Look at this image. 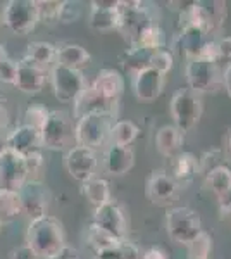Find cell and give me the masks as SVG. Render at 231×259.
Masks as SVG:
<instances>
[{
  "mask_svg": "<svg viewBox=\"0 0 231 259\" xmlns=\"http://www.w3.org/2000/svg\"><path fill=\"white\" fill-rule=\"evenodd\" d=\"M7 149L14 150V152L26 156L33 150L41 149V139H40V130L31 128L28 124H18L7 132Z\"/></svg>",
  "mask_w": 231,
  "mask_h": 259,
  "instance_id": "e0dca14e",
  "label": "cell"
},
{
  "mask_svg": "<svg viewBox=\"0 0 231 259\" xmlns=\"http://www.w3.org/2000/svg\"><path fill=\"white\" fill-rule=\"evenodd\" d=\"M64 166L71 178L79 183H85L95 177L97 166H99L97 152L81 145H73L64 156Z\"/></svg>",
  "mask_w": 231,
  "mask_h": 259,
  "instance_id": "30bf717a",
  "label": "cell"
},
{
  "mask_svg": "<svg viewBox=\"0 0 231 259\" xmlns=\"http://www.w3.org/2000/svg\"><path fill=\"white\" fill-rule=\"evenodd\" d=\"M222 81H224V89H226V92H228V95L231 99V62L226 66L224 74H222Z\"/></svg>",
  "mask_w": 231,
  "mask_h": 259,
  "instance_id": "f907efd6",
  "label": "cell"
},
{
  "mask_svg": "<svg viewBox=\"0 0 231 259\" xmlns=\"http://www.w3.org/2000/svg\"><path fill=\"white\" fill-rule=\"evenodd\" d=\"M169 111L171 118L174 121V126L181 133L190 132L202 116V99L188 87L179 89L171 99Z\"/></svg>",
  "mask_w": 231,
  "mask_h": 259,
  "instance_id": "52a82bcc",
  "label": "cell"
},
{
  "mask_svg": "<svg viewBox=\"0 0 231 259\" xmlns=\"http://www.w3.org/2000/svg\"><path fill=\"white\" fill-rule=\"evenodd\" d=\"M219 218L231 225V199L221 200V204H219Z\"/></svg>",
  "mask_w": 231,
  "mask_h": 259,
  "instance_id": "7dc6e473",
  "label": "cell"
},
{
  "mask_svg": "<svg viewBox=\"0 0 231 259\" xmlns=\"http://www.w3.org/2000/svg\"><path fill=\"white\" fill-rule=\"evenodd\" d=\"M49 109L43 106V104H29V106L24 109V114H23V119H24V124L31 128H36V130H41V126L45 124V121L49 118Z\"/></svg>",
  "mask_w": 231,
  "mask_h": 259,
  "instance_id": "74e56055",
  "label": "cell"
},
{
  "mask_svg": "<svg viewBox=\"0 0 231 259\" xmlns=\"http://www.w3.org/2000/svg\"><path fill=\"white\" fill-rule=\"evenodd\" d=\"M94 225L102 228L109 235L116 237L117 240H126V235H128V218H126L124 209L116 200L95 207Z\"/></svg>",
  "mask_w": 231,
  "mask_h": 259,
  "instance_id": "8fae6325",
  "label": "cell"
},
{
  "mask_svg": "<svg viewBox=\"0 0 231 259\" xmlns=\"http://www.w3.org/2000/svg\"><path fill=\"white\" fill-rule=\"evenodd\" d=\"M81 194L85 195L86 200L94 207H100L112 200L109 182L104 178H97V177L90 178L85 183H81Z\"/></svg>",
  "mask_w": 231,
  "mask_h": 259,
  "instance_id": "484cf974",
  "label": "cell"
},
{
  "mask_svg": "<svg viewBox=\"0 0 231 259\" xmlns=\"http://www.w3.org/2000/svg\"><path fill=\"white\" fill-rule=\"evenodd\" d=\"M9 259H38L36 254L33 252V249L29 245H19V247H14L9 252Z\"/></svg>",
  "mask_w": 231,
  "mask_h": 259,
  "instance_id": "ee69618b",
  "label": "cell"
},
{
  "mask_svg": "<svg viewBox=\"0 0 231 259\" xmlns=\"http://www.w3.org/2000/svg\"><path fill=\"white\" fill-rule=\"evenodd\" d=\"M228 147H229V150H231V135H229V139H228Z\"/></svg>",
  "mask_w": 231,
  "mask_h": 259,
  "instance_id": "db71d44e",
  "label": "cell"
},
{
  "mask_svg": "<svg viewBox=\"0 0 231 259\" xmlns=\"http://www.w3.org/2000/svg\"><path fill=\"white\" fill-rule=\"evenodd\" d=\"M166 230L173 242L188 245L202 232V221L199 212L193 211L192 207H173L166 214Z\"/></svg>",
  "mask_w": 231,
  "mask_h": 259,
  "instance_id": "5b68a950",
  "label": "cell"
},
{
  "mask_svg": "<svg viewBox=\"0 0 231 259\" xmlns=\"http://www.w3.org/2000/svg\"><path fill=\"white\" fill-rule=\"evenodd\" d=\"M85 242H86L88 247L94 249V252L97 254V252H100V250L116 245L119 240H117L116 237L109 235L107 232H104V230L99 228L97 225L91 223L90 227L85 230Z\"/></svg>",
  "mask_w": 231,
  "mask_h": 259,
  "instance_id": "836d02e7",
  "label": "cell"
},
{
  "mask_svg": "<svg viewBox=\"0 0 231 259\" xmlns=\"http://www.w3.org/2000/svg\"><path fill=\"white\" fill-rule=\"evenodd\" d=\"M28 182L24 156L7 149L0 156V189L19 190Z\"/></svg>",
  "mask_w": 231,
  "mask_h": 259,
  "instance_id": "7c38bea8",
  "label": "cell"
},
{
  "mask_svg": "<svg viewBox=\"0 0 231 259\" xmlns=\"http://www.w3.org/2000/svg\"><path fill=\"white\" fill-rule=\"evenodd\" d=\"M199 59H204L207 62H214V64H217V61H219V54H217L216 40H207V41H205L202 50H200Z\"/></svg>",
  "mask_w": 231,
  "mask_h": 259,
  "instance_id": "7bdbcfd3",
  "label": "cell"
},
{
  "mask_svg": "<svg viewBox=\"0 0 231 259\" xmlns=\"http://www.w3.org/2000/svg\"><path fill=\"white\" fill-rule=\"evenodd\" d=\"M78 18H79L78 4L76 2H64L62 11H61V18H59V23L69 24V23H74Z\"/></svg>",
  "mask_w": 231,
  "mask_h": 259,
  "instance_id": "b9f144b4",
  "label": "cell"
},
{
  "mask_svg": "<svg viewBox=\"0 0 231 259\" xmlns=\"http://www.w3.org/2000/svg\"><path fill=\"white\" fill-rule=\"evenodd\" d=\"M94 87V90L100 95L106 102L111 106H116L117 99L121 97L124 90V80L121 76V73H117L116 69H102L97 73L95 80L90 83Z\"/></svg>",
  "mask_w": 231,
  "mask_h": 259,
  "instance_id": "ac0fdd59",
  "label": "cell"
},
{
  "mask_svg": "<svg viewBox=\"0 0 231 259\" xmlns=\"http://www.w3.org/2000/svg\"><path fill=\"white\" fill-rule=\"evenodd\" d=\"M24 57L31 61L33 64L40 66V68L50 69L56 64L57 47L54 44H49V41H31V44H28Z\"/></svg>",
  "mask_w": 231,
  "mask_h": 259,
  "instance_id": "d4e9b609",
  "label": "cell"
},
{
  "mask_svg": "<svg viewBox=\"0 0 231 259\" xmlns=\"http://www.w3.org/2000/svg\"><path fill=\"white\" fill-rule=\"evenodd\" d=\"M23 214L19 190L0 189V221H11Z\"/></svg>",
  "mask_w": 231,
  "mask_h": 259,
  "instance_id": "f546056e",
  "label": "cell"
},
{
  "mask_svg": "<svg viewBox=\"0 0 231 259\" xmlns=\"http://www.w3.org/2000/svg\"><path fill=\"white\" fill-rule=\"evenodd\" d=\"M7 150V132H0V156Z\"/></svg>",
  "mask_w": 231,
  "mask_h": 259,
  "instance_id": "816d5d0a",
  "label": "cell"
},
{
  "mask_svg": "<svg viewBox=\"0 0 231 259\" xmlns=\"http://www.w3.org/2000/svg\"><path fill=\"white\" fill-rule=\"evenodd\" d=\"M16 74H18V61L7 56V52L0 57V81L7 85H14Z\"/></svg>",
  "mask_w": 231,
  "mask_h": 259,
  "instance_id": "60d3db41",
  "label": "cell"
},
{
  "mask_svg": "<svg viewBox=\"0 0 231 259\" xmlns=\"http://www.w3.org/2000/svg\"><path fill=\"white\" fill-rule=\"evenodd\" d=\"M205 14H207V36L221 31L226 19V2H202Z\"/></svg>",
  "mask_w": 231,
  "mask_h": 259,
  "instance_id": "d6a6232c",
  "label": "cell"
},
{
  "mask_svg": "<svg viewBox=\"0 0 231 259\" xmlns=\"http://www.w3.org/2000/svg\"><path fill=\"white\" fill-rule=\"evenodd\" d=\"M114 126L112 112H94L74 123V145L99 150L111 144V130Z\"/></svg>",
  "mask_w": 231,
  "mask_h": 259,
  "instance_id": "7a4b0ae2",
  "label": "cell"
},
{
  "mask_svg": "<svg viewBox=\"0 0 231 259\" xmlns=\"http://www.w3.org/2000/svg\"><path fill=\"white\" fill-rule=\"evenodd\" d=\"M9 109H7V99L0 94V132H6L9 126Z\"/></svg>",
  "mask_w": 231,
  "mask_h": 259,
  "instance_id": "bcb514c9",
  "label": "cell"
},
{
  "mask_svg": "<svg viewBox=\"0 0 231 259\" xmlns=\"http://www.w3.org/2000/svg\"><path fill=\"white\" fill-rule=\"evenodd\" d=\"M119 0H94L88 24L95 31H112L117 28Z\"/></svg>",
  "mask_w": 231,
  "mask_h": 259,
  "instance_id": "2e32d148",
  "label": "cell"
},
{
  "mask_svg": "<svg viewBox=\"0 0 231 259\" xmlns=\"http://www.w3.org/2000/svg\"><path fill=\"white\" fill-rule=\"evenodd\" d=\"M24 164H26L28 180H38V177L45 169V157H43L41 149L26 154V156H24Z\"/></svg>",
  "mask_w": 231,
  "mask_h": 259,
  "instance_id": "f35d334b",
  "label": "cell"
},
{
  "mask_svg": "<svg viewBox=\"0 0 231 259\" xmlns=\"http://www.w3.org/2000/svg\"><path fill=\"white\" fill-rule=\"evenodd\" d=\"M2 23L18 36L31 33L38 24L36 0H9L2 11Z\"/></svg>",
  "mask_w": 231,
  "mask_h": 259,
  "instance_id": "ba28073f",
  "label": "cell"
},
{
  "mask_svg": "<svg viewBox=\"0 0 231 259\" xmlns=\"http://www.w3.org/2000/svg\"><path fill=\"white\" fill-rule=\"evenodd\" d=\"M49 81V69L33 64L26 57L18 62V74H16L14 87L26 95H36L43 90Z\"/></svg>",
  "mask_w": 231,
  "mask_h": 259,
  "instance_id": "5bb4252c",
  "label": "cell"
},
{
  "mask_svg": "<svg viewBox=\"0 0 231 259\" xmlns=\"http://www.w3.org/2000/svg\"><path fill=\"white\" fill-rule=\"evenodd\" d=\"M117 11H119V18H117L116 30L124 36L129 47H135L144 31L155 23L152 12L144 7L142 2H123V0H119Z\"/></svg>",
  "mask_w": 231,
  "mask_h": 259,
  "instance_id": "3957f363",
  "label": "cell"
},
{
  "mask_svg": "<svg viewBox=\"0 0 231 259\" xmlns=\"http://www.w3.org/2000/svg\"><path fill=\"white\" fill-rule=\"evenodd\" d=\"M64 6V0H36V11H38V23L54 24L59 23L61 11Z\"/></svg>",
  "mask_w": 231,
  "mask_h": 259,
  "instance_id": "d590c367",
  "label": "cell"
},
{
  "mask_svg": "<svg viewBox=\"0 0 231 259\" xmlns=\"http://www.w3.org/2000/svg\"><path fill=\"white\" fill-rule=\"evenodd\" d=\"M4 54H6V49H4V45H0V57H2Z\"/></svg>",
  "mask_w": 231,
  "mask_h": 259,
  "instance_id": "f5cc1de1",
  "label": "cell"
},
{
  "mask_svg": "<svg viewBox=\"0 0 231 259\" xmlns=\"http://www.w3.org/2000/svg\"><path fill=\"white\" fill-rule=\"evenodd\" d=\"M135 164V154L131 147L111 144L104 156V168L112 177H123Z\"/></svg>",
  "mask_w": 231,
  "mask_h": 259,
  "instance_id": "ffe728a7",
  "label": "cell"
},
{
  "mask_svg": "<svg viewBox=\"0 0 231 259\" xmlns=\"http://www.w3.org/2000/svg\"><path fill=\"white\" fill-rule=\"evenodd\" d=\"M216 45H217V54H219V61L221 59L231 61V36H221L216 41Z\"/></svg>",
  "mask_w": 231,
  "mask_h": 259,
  "instance_id": "f6af8a7d",
  "label": "cell"
},
{
  "mask_svg": "<svg viewBox=\"0 0 231 259\" xmlns=\"http://www.w3.org/2000/svg\"><path fill=\"white\" fill-rule=\"evenodd\" d=\"M0 227H2V221H0Z\"/></svg>",
  "mask_w": 231,
  "mask_h": 259,
  "instance_id": "11a10c76",
  "label": "cell"
},
{
  "mask_svg": "<svg viewBox=\"0 0 231 259\" xmlns=\"http://www.w3.org/2000/svg\"><path fill=\"white\" fill-rule=\"evenodd\" d=\"M205 182L207 187L212 190V194L216 195L219 200L229 199L231 195V169L228 166L221 164L217 168H214L205 175Z\"/></svg>",
  "mask_w": 231,
  "mask_h": 259,
  "instance_id": "83f0119b",
  "label": "cell"
},
{
  "mask_svg": "<svg viewBox=\"0 0 231 259\" xmlns=\"http://www.w3.org/2000/svg\"><path fill=\"white\" fill-rule=\"evenodd\" d=\"M212 252V239L205 230L199 233L190 244L187 245L188 259H209Z\"/></svg>",
  "mask_w": 231,
  "mask_h": 259,
  "instance_id": "e575fe53",
  "label": "cell"
},
{
  "mask_svg": "<svg viewBox=\"0 0 231 259\" xmlns=\"http://www.w3.org/2000/svg\"><path fill=\"white\" fill-rule=\"evenodd\" d=\"M138 133H140V130H138V126L133 121L129 119L114 121V126L111 130V144L129 147V144H133L136 140Z\"/></svg>",
  "mask_w": 231,
  "mask_h": 259,
  "instance_id": "4dcf8cb0",
  "label": "cell"
},
{
  "mask_svg": "<svg viewBox=\"0 0 231 259\" xmlns=\"http://www.w3.org/2000/svg\"><path fill=\"white\" fill-rule=\"evenodd\" d=\"M26 245L33 249L36 257L50 259L66 247V233L56 216L47 214L31 220L26 230Z\"/></svg>",
  "mask_w": 231,
  "mask_h": 259,
  "instance_id": "6da1fadb",
  "label": "cell"
},
{
  "mask_svg": "<svg viewBox=\"0 0 231 259\" xmlns=\"http://www.w3.org/2000/svg\"><path fill=\"white\" fill-rule=\"evenodd\" d=\"M140 259H167V254L161 247H150L142 254Z\"/></svg>",
  "mask_w": 231,
  "mask_h": 259,
  "instance_id": "681fc988",
  "label": "cell"
},
{
  "mask_svg": "<svg viewBox=\"0 0 231 259\" xmlns=\"http://www.w3.org/2000/svg\"><path fill=\"white\" fill-rule=\"evenodd\" d=\"M164 89V74L152 68H147L133 76V90L138 100L142 102H152L161 95Z\"/></svg>",
  "mask_w": 231,
  "mask_h": 259,
  "instance_id": "d6986e66",
  "label": "cell"
},
{
  "mask_svg": "<svg viewBox=\"0 0 231 259\" xmlns=\"http://www.w3.org/2000/svg\"><path fill=\"white\" fill-rule=\"evenodd\" d=\"M181 132L174 124H166V126L159 128L157 135H155V147H157L161 156L173 159L178 154L179 147H181Z\"/></svg>",
  "mask_w": 231,
  "mask_h": 259,
  "instance_id": "cb8c5ba5",
  "label": "cell"
},
{
  "mask_svg": "<svg viewBox=\"0 0 231 259\" xmlns=\"http://www.w3.org/2000/svg\"><path fill=\"white\" fill-rule=\"evenodd\" d=\"M173 54L169 50H164V49H159V50H154L152 56H150V66L155 71H159L161 74L166 76V73H169L171 68H173Z\"/></svg>",
  "mask_w": 231,
  "mask_h": 259,
  "instance_id": "ab89813d",
  "label": "cell"
},
{
  "mask_svg": "<svg viewBox=\"0 0 231 259\" xmlns=\"http://www.w3.org/2000/svg\"><path fill=\"white\" fill-rule=\"evenodd\" d=\"M140 249L128 240H119L116 245L95 254V259H140Z\"/></svg>",
  "mask_w": 231,
  "mask_h": 259,
  "instance_id": "1f68e13d",
  "label": "cell"
},
{
  "mask_svg": "<svg viewBox=\"0 0 231 259\" xmlns=\"http://www.w3.org/2000/svg\"><path fill=\"white\" fill-rule=\"evenodd\" d=\"M50 259H79V254L76 249L69 247V245H66L62 250H59L56 256H52Z\"/></svg>",
  "mask_w": 231,
  "mask_h": 259,
  "instance_id": "c3c4849f",
  "label": "cell"
},
{
  "mask_svg": "<svg viewBox=\"0 0 231 259\" xmlns=\"http://www.w3.org/2000/svg\"><path fill=\"white\" fill-rule=\"evenodd\" d=\"M184 74H187L188 89L199 95L211 90L217 80V76H219L217 66L214 62H207L204 59L188 61L187 68H184Z\"/></svg>",
  "mask_w": 231,
  "mask_h": 259,
  "instance_id": "4fadbf2b",
  "label": "cell"
},
{
  "mask_svg": "<svg viewBox=\"0 0 231 259\" xmlns=\"http://www.w3.org/2000/svg\"><path fill=\"white\" fill-rule=\"evenodd\" d=\"M49 81L52 85L56 99L64 104H74V100L81 95V92L88 85L83 71L71 69L61 64H54L49 69Z\"/></svg>",
  "mask_w": 231,
  "mask_h": 259,
  "instance_id": "8992f818",
  "label": "cell"
},
{
  "mask_svg": "<svg viewBox=\"0 0 231 259\" xmlns=\"http://www.w3.org/2000/svg\"><path fill=\"white\" fill-rule=\"evenodd\" d=\"M41 147L62 150L74 142V121L66 111H50L40 130Z\"/></svg>",
  "mask_w": 231,
  "mask_h": 259,
  "instance_id": "277c9868",
  "label": "cell"
},
{
  "mask_svg": "<svg viewBox=\"0 0 231 259\" xmlns=\"http://www.w3.org/2000/svg\"><path fill=\"white\" fill-rule=\"evenodd\" d=\"M90 52L79 44H64L61 47H57L56 64L81 71V68H85L90 62Z\"/></svg>",
  "mask_w": 231,
  "mask_h": 259,
  "instance_id": "603a6c76",
  "label": "cell"
},
{
  "mask_svg": "<svg viewBox=\"0 0 231 259\" xmlns=\"http://www.w3.org/2000/svg\"><path fill=\"white\" fill-rule=\"evenodd\" d=\"M150 56H152V50L129 47L121 56V64H123L126 73L131 74V76H136L140 71H144L150 66Z\"/></svg>",
  "mask_w": 231,
  "mask_h": 259,
  "instance_id": "f1b7e54d",
  "label": "cell"
},
{
  "mask_svg": "<svg viewBox=\"0 0 231 259\" xmlns=\"http://www.w3.org/2000/svg\"><path fill=\"white\" fill-rule=\"evenodd\" d=\"M73 106H74L73 116L76 119L83 118V116H86V114H94V112H112V107H114L100 97L90 83H88L86 89L81 92V95L74 100Z\"/></svg>",
  "mask_w": 231,
  "mask_h": 259,
  "instance_id": "44dd1931",
  "label": "cell"
},
{
  "mask_svg": "<svg viewBox=\"0 0 231 259\" xmlns=\"http://www.w3.org/2000/svg\"><path fill=\"white\" fill-rule=\"evenodd\" d=\"M166 44V36H164V31L159 28L157 23H154L150 28H147L144 31V35L140 36L138 44L135 47H140V49H147V50H159L164 47Z\"/></svg>",
  "mask_w": 231,
  "mask_h": 259,
  "instance_id": "8d00e7d4",
  "label": "cell"
},
{
  "mask_svg": "<svg viewBox=\"0 0 231 259\" xmlns=\"http://www.w3.org/2000/svg\"><path fill=\"white\" fill-rule=\"evenodd\" d=\"M207 41V35L195 26H183L181 33H179V47L183 49V54L187 59H199L200 50H202L204 44Z\"/></svg>",
  "mask_w": 231,
  "mask_h": 259,
  "instance_id": "4316f807",
  "label": "cell"
},
{
  "mask_svg": "<svg viewBox=\"0 0 231 259\" xmlns=\"http://www.w3.org/2000/svg\"><path fill=\"white\" fill-rule=\"evenodd\" d=\"M178 194V183L164 171H154L147 180V197L155 206H167Z\"/></svg>",
  "mask_w": 231,
  "mask_h": 259,
  "instance_id": "9a60e30c",
  "label": "cell"
},
{
  "mask_svg": "<svg viewBox=\"0 0 231 259\" xmlns=\"http://www.w3.org/2000/svg\"><path fill=\"white\" fill-rule=\"evenodd\" d=\"M21 202H23V214H26L29 221L49 214V206L52 195L43 182L40 180H28L19 189Z\"/></svg>",
  "mask_w": 231,
  "mask_h": 259,
  "instance_id": "9c48e42d",
  "label": "cell"
},
{
  "mask_svg": "<svg viewBox=\"0 0 231 259\" xmlns=\"http://www.w3.org/2000/svg\"><path fill=\"white\" fill-rule=\"evenodd\" d=\"M200 173L199 159L193 156L192 152H178L173 157V164H171V175L169 177L176 183H188L192 182L197 175Z\"/></svg>",
  "mask_w": 231,
  "mask_h": 259,
  "instance_id": "7402d4cb",
  "label": "cell"
}]
</instances>
